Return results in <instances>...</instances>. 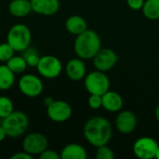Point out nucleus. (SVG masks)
I'll use <instances>...</instances> for the list:
<instances>
[{
    "label": "nucleus",
    "mask_w": 159,
    "mask_h": 159,
    "mask_svg": "<svg viewBox=\"0 0 159 159\" xmlns=\"http://www.w3.org/2000/svg\"><path fill=\"white\" fill-rule=\"evenodd\" d=\"M85 89L89 94L102 96L110 89V80L104 72L96 70L85 76Z\"/></svg>",
    "instance_id": "5"
},
{
    "label": "nucleus",
    "mask_w": 159,
    "mask_h": 159,
    "mask_svg": "<svg viewBox=\"0 0 159 159\" xmlns=\"http://www.w3.org/2000/svg\"><path fill=\"white\" fill-rule=\"evenodd\" d=\"M102 107L108 112H112V113L118 112L122 109L124 104L122 96L118 92L110 89L102 96Z\"/></svg>",
    "instance_id": "15"
},
{
    "label": "nucleus",
    "mask_w": 159,
    "mask_h": 159,
    "mask_svg": "<svg viewBox=\"0 0 159 159\" xmlns=\"http://www.w3.org/2000/svg\"><path fill=\"white\" fill-rule=\"evenodd\" d=\"M32 10L39 15L52 16L60 9L59 0H30Z\"/></svg>",
    "instance_id": "13"
},
{
    "label": "nucleus",
    "mask_w": 159,
    "mask_h": 159,
    "mask_svg": "<svg viewBox=\"0 0 159 159\" xmlns=\"http://www.w3.org/2000/svg\"><path fill=\"white\" fill-rule=\"evenodd\" d=\"M14 111L12 101L7 96H0V117L3 119Z\"/></svg>",
    "instance_id": "23"
},
{
    "label": "nucleus",
    "mask_w": 159,
    "mask_h": 159,
    "mask_svg": "<svg viewBox=\"0 0 159 159\" xmlns=\"http://www.w3.org/2000/svg\"><path fill=\"white\" fill-rule=\"evenodd\" d=\"M53 102H54V99H53L52 97H50V96H47V97L44 99V104H45L46 106L50 105Z\"/></svg>",
    "instance_id": "31"
},
{
    "label": "nucleus",
    "mask_w": 159,
    "mask_h": 159,
    "mask_svg": "<svg viewBox=\"0 0 159 159\" xmlns=\"http://www.w3.org/2000/svg\"><path fill=\"white\" fill-rule=\"evenodd\" d=\"M112 126L108 119L102 116L89 118L84 126V136L94 147L107 144L112 137Z\"/></svg>",
    "instance_id": "1"
},
{
    "label": "nucleus",
    "mask_w": 159,
    "mask_h": 159,
    "mask_svg": "<svg viewBox=\"0 0 159 159\" xmlns=\"http://www.w3.org/2000/svg\"><path fill=\"white\" fill-rule=\"evenodd\" d=\"M145 0H127L128 6L133 10H140L143 8Z\"/></svg>",
    "instance_id": "28"
},
{
    "label": "nucleus",
    "mask_w": 159,
    "mask_h": 159,
    "mask_svg": "<svg viewBox=\"0 0 159 159\" xmlns=\"http://www.w3.org/2000/svg\"><path fill=\"white\" fill-rule=\"evenodd\" d=\"M1 122H2V118L0 117V124H1Z\"/></svg>",
    "instance_id": "34"
},
{
    "label": "nucleus",
    "mask_w": 159,
    "mask_h": 159,
    "mask_svg": "<svg viewBox=\"0 0 159 159\" xmlns=\"http://www.w3.org/2000/svg\"><path fill=\"white\" fill-rule=\"evenodd\" d=\"M89 106L92 110H98L102 107V99L101 95L90 94L89 98Z\"/></svg>",
    "instance_id": "26"
},
{
    "label": "nucleus",
    "mask_w": 159,
    "mask_h": 159,
    "mask_svg": "<svg viewBox=\"0 0 159 159\" xmlns=\"http://www.w3.org/2000/svg\"><path fill=\"white\" fill-rule=\"evenodd\" d=\"M32 33L29 27L23 23L13 25L7 35V42L12 47L15 52H22L30 47Z\"/></svg>",
    "instance_id": "4"
},
{
    "label": "nucleus",
    "mask_w": 159,
    "mask_h": 159,
    "mask_svg": "<svg viewBox=\"0 0 159 159\" xmlns=\"http://www.w3.org/2000/svg\"><path fill=\"white\" fill-rule=\"evenodd\" d=\"M66 75L73 81H79L86 76L87 67L85 62L80 58H74L66 63Z\"/></svg>",
    "instance_id": "14"
},
{
    "label": "nucleus",
    "mask_w": 159,
    "mask_h": 159,
    "mask_svg": "<svg viewBox=\"0 0 159 159\" xmlns=\"http://www.w3.org/2000/svg\"><path fill=\"white\" fill-rule=\"evenodd\" d=\"M6 137H7V133H6V131L4 129V128L2 127V125L0 124V143H2L6 139Z\"/></svg>",
    "instance_id": "30"
},
{
    "label": "nucleus",
    "mask_w": 159,
    "mask_h": 159,
    "mask_svg": "<svg viewBox=\"0 0 159 159\" xmlns=\"http://www.w3.org/2000/svg\"><path fill=\"white\" fill-rule=\"evenodd\" d=\"M14 53L15 50L7 42L0 44V61L7 62L11 57L14 56Z\"/></svg>",
    "instance_id": "24"
},
{
    "label": "nucleus",
    "mask_w": 159,
    "mask_h": 159,
    "mask_svg": "<svg viewBox=\"0 0 159 159\" xmlns=\"http://www.w3.org/2000/svg\"><path fill=\"white\" fill-rule=\"evenodd\" d=\"M39 158L40 159H60L61 158V155L59 153H57L54 150H50V149H46L45 151H43L40 155H39Z\"/></svg>",
    "instance_id": "27"
},
{
    "label": "nucleus",
    "mask_w": 159,
    "mask_h": 159,
    "mask_svg": "<svg viewBox=\"0 0 159 159\" xmlns=\"http://www.w3.org/2000/svg\"><path fill=\"white\" fill-rule=\"evenodd\" d=\"M8 11L14 17L22 18L33 10L30 0H11L8 4Z\"/></svg>",
    "instance_id": "17"
},
{
    "label": "nucleus",
    "mask_w": 159,
    "mask_h": 159,
    "mask_svg": "<svg viewBox=\"0 0 159 159\" xmlns=\"http://www.w3.org/2000/svg\"><path fill=\"white\" fill-rule=\"evenodd\" d=\"M65 27L71 34L78 35L88 29V24L83 17L79 15H73L66 20Z\"/></svg>",
    "instance_id": "18"
},
{
    "label": "nucleus",
    "mask_w": 159,
    "mask_h": 159,
    "mask_svg": "<svg viewBox=\"0 0 159 159\" xmlns=\"http://www.w3.org/2000/svg\"><path fill=\"white\" fill-rule=\"evenodd\" d=\"M138 124L137 116L131 111L120 112L116 119V127L117 130L122 134L132 133Z\"/></svg>",
    "instance_id": "12"
},
{
    "label": "nucleus",
    "mask_w": 159,
    "mask_h": 159,
    "mask_svg": "<svg viewBox=\"0 0 159 159\" xmlns=\"http://www.w3.org/2000/svg\"><path fill=\"white\" fill-rule=\"evenodd\" d=\"M118 61V56L111 48H101L93 58V64L96 70L102 72L110 71Z\"/></svg>",
    "instance_id": "11"
},
{
    "label": "nucleus",
    "mask_w": 159,
    "mask_h": 159,
    "mask_svg": "<svg viewBox=\"0 0 159 159\" xmlns=\"http://www.w3.org/2000/svg\"><path fill=\"white\" fill-rule=\"evenodd\" d=\"M155 116H156V118H157V122L159 123V105H157V108H156V111H155Z\"/></svg>",
    "instance_id": "32"
},
{
    "label": "nucleus",
    "mask_w": 159,
    "mask_h": 159,
    "mask_svg": "<svg viewBox=\"0 0 159 159\" xmlns=\"http://www.w3.org/2000/svg\"><path fill=\"white\" fill-rule=\"evenodd\" d=\"M15 75L7 64L0 65V89L8 90L15 83Z\"/></svg>",
    "instance_id": "19"
},
{
    "label": "nucleus",
    "mask_w": 159,
    "mask_h": 159,
    "mask_svg": "<svg viewBox=\"0 0 159 159\" xmlns=\"http://www.w3.org/2000/svg\"><path fill=\"white\" fill-rule=\"evenodd\" d=\"M142 10L148 20H159V0H145Z\"/></svg>",
    "instance_id": "20"
},
{
    "label": "nucleus",
    "mask_w": 159,
    "mask_h": 159,
    "mask_svg": "<svg viewBox=\"0 0 159 159\" xmlns=\"http://www.w3.org/2000/svg\"><path fill=\"white\" fill-rule=\"evenodd\" d=\"M33 156H31L30 154H28L27 152L23 151V152H17L15 154H13L11 156V159H33Z\"/></svg>",
    "instance_id": "29"
},
{
    "label": "nucleus",
    "mask_w": 159,
    "mask_h": 159,
    "mask_svg": "<svg viewBox=\"0 0 159 159\" xmlns=\"http://www.w3.org/2000/svg\"><path fill=\"white\" fill-rule=\"evenodd\" d=\"M101 48V37L93 30L87 29L85 32L76 35L74 43L75 52L77 57L82 60L93 59Z\"/></svg>",
    "instance_id": "2"
},
{
    "label": "nucleus",
    "mask_w": 159,
    "mask_h": 159,
    "mask_svg": "<svg viewBox=\"0 0 159 159\" xmlns=\"http://www.w3.org/2000/svg\"><path fill=\"white\" fill-rule=\"evenodd\" d=\"M19 89L20 92L29 98H35L42 94L44 85L40 77L33 74L22 75L19 80Z\"/></svg>",
    "instance_id": "7"
},
{
    "label": "nucleus",
    "mask_w": 159,
    "mask_h": 159,
    "mask_svg": "<svg viewBox=\"0 0 159 159\" xmlns=\"http://www.w3.org/2000/svg\"><path fill=\"white\" fill-rule=\"evenodd\" d=\"M6 64L8 66V68L14 74L23 73L26 70V68L28 67L27 62H26L25 59L23 58V56H15L14 55L6 62Z\"/></svg>",
    "instance_id": "21"
},
{
    "label": "nucleus",
    "mask_w": 159,
    "mask_h": 159,
    "mask_svg": "<svg viewBox=\"0 0 159 159\" xmlns=\"http://www.w3.org/2000/svg\"><path fill=\"white\" fill-rule=\"evenodd\" d=\"M156 158L159 159V146L157 148V154H156Z\"/></svg>",
    "instance_id": "33"
},
{
    "label": "nucleus",
    "mask_w": 159,
    "mask_h": 159,
    "mask_svg": "<svg viewBox=\"0 0 159 159\" xmlns=\"http://www.w3.org/2000/svg\"><path fill=\"white\" fill-rule=\"evenodd\" d=\"M22 52H23L22 56L25 59L27 65L29 67H36L39 62V60H40V56L38 55L37 50H35L34 48L28 47Z\"/></svg>",
    "instance_id": "22"
},
{
    "label": "nucleus",
    "mask_w": 159,
    "mask_h": 159,
    "mask_svg": "<svg viewBox=\"0 0 159 159\" xmlns=\"http://www.w3.org/2000/svg\"><path fill=\"white\" fill-rule=\"evenodd\" d=\"M115 157H116L115 152L107 144L97 147V151H96L97 159H114Z\"/></svg>",
    "instance_id": "25"
},
{
    "label": "nucleus",
    "mask_w": 159,
    "mask_h": 159,
    "mask_svg": "<svg viewBox=\"0 0 159 159\" xmlns=\"http://www.w3.org/2000/svg\"><path fill=\"white\" fill-rule=\"evenodd\" d=\"M158 63H159V56H158Z\"/></svg>",
    "instance_id": "35"
},
{
    "label": "nucleus",
    "mask_w": 159,
    "mask_h": 159,
    "mask_svg": "<svg viewBox=\"0 0 159 159\" xmlns=\"http://www.w3.org/2000/svg\"><path fill=\"white\" fill-rule=\"evenodd\" d=\"M36 69L41 76L47 79H54L61 75L62 71V64L56 56L44 55L40 57Z\"/></svg>",
    "instance_id": "6"
},
{
    "label": "nucleus",
    "mask_w": 159,
    "mask_h": 159,
    "mask_svg": "<svg viewBox=\"0 0 159 159\" xmlns=\"http://www.w3.org/2000/svg\"><path fill=\"white\" fill-rule=\"evenodd\" d=\"M1 125L4 128L7 137L19 138L28 129L29 118L23 112L13 111L9 116L2 119Z\"/></svg>",
    "instance_id": "3"
},
{
    "label": "nucleus",
    "mask_w": 159,
    "mask_h": 159,
    "mask_svg": "<svg viewBox=\"0 0 159 159\" xmlns=\"http://www.w3.org/2000/svg\"><path fill=\"white\" fill-rule=\"evenodd\" d=\"M48 146L47 137L39 132H33L26 135L22 141V149L31 156H39Z\"/></svg>",
    "instance_id": "8"
},
{
    "label": "nucleus",
    "mask_w": 159,
    "mask_h": 159,
    "mask_svg": "<svg viewBox=\"0 0 159 159\" xmlns=\"http://www.w3.org/2000/svg\"><path fill=\"white\" fill-rule=\"evenodd\" d=\"M61 159H87V150L78 143H69L61 152Z\"/></svg>",
    "instance_id": "16"
},
{
    "label": "nucleus",
    "mask_w": 159,
    "mask_h": 159,
    "mask_svg": "<svg viewBox=\"0 0 159 159\" xmlns=\"http://www.w3.org/2000/svg\"><path fill=\"white\" fill-rule=\"evenodd\" d=\"M157 141L151 137L144 136L139 138L133 144L132 150L134 155L141 159H152L156 157L158 148Z\"/></svg>",
    "instance_id": "9"
},
{
    "label": "nucleus",
    "mask_w": 159,
    "mask_h": 159,
    "mask_svg": "<svg viewBox=\"0 0 159 159\" xmlns=\"http://www.w3.org/2000/svg\"><path fill=\"white\" fill-rule=\"evenodd\" d=\"M73 114L71 105L61 100L55 101L47 106V115L50 120L56 123H63L70 119Z\"/></svg>",
    "instance_id": "10"
}]
</instances>
